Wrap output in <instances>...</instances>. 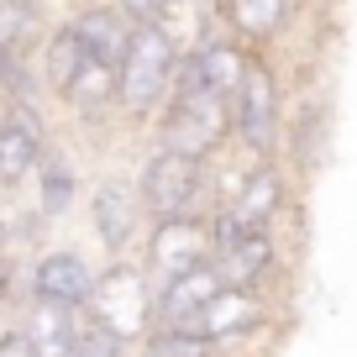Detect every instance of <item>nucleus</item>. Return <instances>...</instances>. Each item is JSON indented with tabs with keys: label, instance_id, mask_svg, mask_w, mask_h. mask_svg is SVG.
I'll use <instances>...</instances> for the list:
<instances>
[{
	"label": "nucleus",
	"instance_id": "1",
	"mask_svg": "<svg viewBox=\"0 0 357 357\" xmlns=\"http://www.w3.org/2000/svg\"><path fill=\"white\" fill-rule=\"evenodd\" d=\"M153 147H168V153H184L195 163H211L215 153L231 147V116H226V100H215L211 89L200 84L190 58H178L174 89H168L163 111L153 116Z\"/></svg>",
	"mask_w": 357,
	"mask_h": 357
},
{
	"label": "nucleus",
	"instance_id": "2",
	"mask_svg": "<svg viewBox=\"0 0 357 357\" xmlns=\"http://www.w3.org/2000/svg\"><path fill=\"white\" fill-rule=\"evenodd\" d=\"M178 58L184 53L168 43L163 26H132L116 58V116L126 126H153V116L163 111L168 89H174Z\"/></svg>",
	"mask_w": 357,
	"mask_h": 357
},
{
	"label": "nucleus",
	"instance_id": "3",
	"mask_svg": "<svg viewBox=\"0 0 357 357\" xmlns=\"http://www.w3.org/2000/svg\"><path fill=\"white\" fill-rule=\"evenodd\" d=\"M132 184H137L147 226L174 221V215H211L215 211V168L195 163V158H184V153H168V147L142 153Z\"/></svg>",
	"mask_w": 357,
	"mask_h": 357
},
{
	"label": "nucleus",
	"instance_id": "4",
	"mask_svg": "<svg viewBox=\"0 0 357 357\" xmlns=\"http://www.w3.org/2000/svg\"><path fill=\"white\" fill-rule=\"evenodd\" d=\"M226 116H231V142L247 153V163L279 158L289 111H284V79H279V68H273L268 53H252L236 95L226 100Z\"/></svg>",
	"mask_w": 357,
	"mask_h": 357
},
{
	"label": "nucleus",
	"instance_id": "5",
	"mask_svg": "<svg viewBox=\"0 0 357 357\" xmlns=\"http://www.w3.org/2000/svg\"><path fill=\"white\" fill-rule=\"evenodd\" d=\"M289 211V168L279 158H263V163H247V174L236 178V190L215 205L205 221H211V247L221 252L226 242L252 231H273ZM211 252V257H215Z\"/></svg>",
	"mask_w": 357,
	"mask_h": 357
},
{
	"label": "nucleus",
	"instance_id": "6",
	"mask_svg": "<svg viewBox=\"0 0 357 357\" xmlns=\"http://www.w3.org/2000/svg\"><path fill=\"white\" fill-rule=\"evenodd\" d=\"M84 321L95 331L116 336L121 347H137L153 331V284H147L137 257H116V263L95 268V289L84 300Z\"/></svg>",
	"mask_w": 357,
	"mask_h": 357
},
{
	"label": "nucleus",
	"instance_id": "7",
	"mask_svg": "<svg viewBox=\"0 0 357 357\" xmlns=\"http://www.w3.org/2000/svg\"><path fill=\"white\" fill-rule=\"evenodd\" d=\"M211 221L205 215H174V221H153L142 231V273L153 284V294L163 284L184 279L195 268L211 263Z\"/></svg>",
	"mask_w": 357,
	"mask_h": 357
},
{
	"label": "nucleus",
	"instance_id": "8",
	"mask_svg": "<svg viewBox=\"0 0 357 357\" xmlns=\"http://www.w3.org/2000/svg\"><path fill=\"white\" fill-rule=\"evenodd\" d=\"M89 226H95L100 247L111 252V263L116 257H132V247L142 242V231H147V215H142L132 174L95 178V190H89Z\"/></svg>",
	"mask_w": 357,
	"mask_h": 357
},
{
	"label": "nucleus",
	"instance_id": "9",
	"mask_svg": "<svg viewBox=\"0 0 357 357\" xmlns=\"http://www.w3.org/2000/svg\"><path fill=\"white\" fill-rule=\"evenodd\" d=\"M268 315H273V305H268L263 289H221L190 326H184V336H195V342H205L211 352H221V347H231V342L257 336L268 326Z\"/></svg>",
	"mask_w": 357,
	"mask_h": 357
},
{
	"label": "nucleus",
	"instance_id": "10",
	"mask_svg": "<svg viewBox=\"0 0 357 357\" xmlns=\"http://www.w3.org/2000/svg\"><path fill=\"white\" fill-rule=\"evenodd\" d=\"M47 147H53V137H47L43 105H6L0 111V190L32 184Z\"/></svg>",
	"mask_w": 357,
	"mask_h": 357
},
{
	"label": "nucleus",
	"instance_id": "11",
	"mask_svg": "<svg viewBox=\"0 0 357 357\" xmlns=\"http://www.w3.org/2000/svg\"><path fill=\"white\" fill-rule=\"evenodd\" d=\"M26 300H47V305H68V310H84L89 289H95V268L79 247H43L26 273Z\"/></svg>",
	"mask_w": 357,
	"mask_h": 357
},
{
	"label": "nucleus",
	"instance_id": "12",
	"mask_svg": "<svg viewBox=\"0 0 357 357\" xmlns=\"http://www.w3.org/2000/svg\"><path fill=\"white\" fill-rule=\"evenodd\" d=\"M211 263L226 279V289H263V284L279 273V231L236 236V242H226Z\"/></svg>",
	"mask_w": 357,
	"mask_h": 357
},
{
	"label": "nucleus",
	"instance_id": "13",
	"mask_svg": "<svg viewBox=\"0 0 357 357\" xmlns=\"http://www.w3.org/2000/svg\"><path fill=\"white\" fill-rule=\"evenodd\" d=\"M58 105H63L74 121H84V126H105L116 116V63L84 53L79 74L68 79L63 95H58Z\"/></svg>",
	"mask_w": 357,
	"mask_h": 357
},
{
	"label": "nucleus",
	"instance_id": "14",
	"mask_svg": "<svg viewBox=\"0 0 357 357\" xmlns=\"http://www.w3.org/2000/svg\"><path fill=\"white\" fill-rule=\"evenodd\" d=\"M215 16H221V32H231L242 47L263 53V47L279 43V32L294 22V0H221Z\"/></svg>",
	"mask_w": 357,
	"mask_h": 357
},
{
	"label": "nucleus",
	"instance_id": "15",
	"mask_svg": "<svg viewBox=\"0 0 357 357\" xmlns=\"http://www.w3.org/2000/svg\"><path fill=\"white\" fill-rule=\"evenodd\" d=\"M221 289H226V279L215 273V263H205V268H195V273H184V279L163 284V289L153 294V326H163V331H184V326H190Z\"/></svg>",
	"mask_w": 357,
	"mask_h": 357
},
{
	"label": "nucleus",
	"instance_id": "16",
	"mask_svg": "<svg viewBox=\"0 0 357 357\" xmlns=\"http://www.w3.org/2000/svg\"><path fill=\"white\" fill-rule=\"evenodd\" d=\"M184 58L195 63L200 84L211 89L215 100H231L236 84H242V74H247V63H252V47H242L231 32H211L195 53H184Z\"/></svg>",
	"mask_w": 357,
	"mask_h": 357
},
{
	"label": "nucleus",
	"instance_id": "17",
	"mask_svg": "<svg viewBox=\"0 0 357 357\" xmlns=\"http://www.w3.org/2000/svg\"><path fill=\"white\" fill-rule=\"evenodd\" d=\"M22 336L37 357H68L79 342V326H84V310H68V305H47V300H26L22 310Z\"/></svg>",
	"mask_w": 357,
	"mask_h": 357
},
{
	"label": "nucleus",
	"instance_id": "18",
	"mask_svg": "<svg viewBox=\"0 0 357 357\" xmlns=\"http://www.w3.org/2000/svg\"><path fill=\"white\" fill-rule=\"evenodd\" d=\"M32 195H37V215L43 221H63L79 200V163L63 153V147H47L43 163L32 174Z\"/></svg>",
	"mask_w": 357,
	"mask_h": 357
},
{
	"label": "nucleus",
	"instance_id": "19",
	"mask_svg": "<svg viewBox=\"0 0 357 357\" xmlns=\"http://www.w3.org/2000/svg\"><path fill=\"white\" fill-rule=\"evenodd\" d=\"M68 26H74V37L84 43V53H89V58H105V63H116V58H121V47H126V37H132L126 16L116 11L111 0L74 11V16H68Z\"/></svg>",
	"mask_w": 357,
	"mask_h": 357
},
{
	"label": "nucleus",
	"instance_id": "20",
	"mask_svg": "<svg viewBox=\"0 0 357 357\" xmlns=\"http://www.w3.org/2000/svg\"><path fill=\"white\" fill-rule=\"evenodd\" d=\"M79 63H84V43L74 37V26L68 22H58V26H47V37L37 43V79H43V89L47 95H63V84L79 74Z\"/></svg>",
	"mask_w": 357,
	"mask_h": 357
},
{
	"label": "nucleus",
	"instance_id": "21",
	"mask_svg": "<svg viewBox=\"0 0 357 357\" xmlns=\"http://www.w3.org/2000/svg\"><path fill=\"white\" fill-rule=\"evenodd\" d=\"M43 37V0H0V58H32Z\"/></svg>",
	"mask_w": 357,
	"mask_h": 357
},
{
	"label": "nucleus",
	"instance_id": "22",
	"mask_svg": "<svg viewBox=\"0 0 357 357\" xmlns=\"http://www.w3.org/2000/svg\"><path fill=\"white\" fill-rule=\"evenodd\" d=\"M132 357H215V352L205 342H195V336H184V331H163V326H153V331L132 347Z\"/></svg>",
	"mask_w": 357,
	"mask_h": 357
},
{
	"label": "nucleus",
	"instance_id": "23",
	"mask_svg": "<svg viewBox=\"0 0 357 357\" xmlns=\"http://www.w3.org/2000/svg\"><path fill=\"white\" fill-rule=\"evenodd\" d=\"M68 357H132V347H121L116 336H105V331H95V326H79V342H74V352Z\"/></svg>",
	"mask_w": 357,
	"mask_h": 357
},
{
	"label": "nucleus",
	"instance_id": "24",
	"mask_svg": "<svg viewBox=\"0 0 357 357\" xmlns=\"http://www.w3.org/2000/svg\"><path fill=\"white\" fill-rule=\"evenodd\" d=\"M111 6L126 16V26H158V16L168 11V0H111Z\"/></svg>",
	"mask_w": 357,
	"mask_h": 357
},
{
	"label": "nucleus",
	"instance_id": "25",
	"mask_svg": "<svg viewBox=\"0 0 357 357\" xmlns=\"http://www.w3.org/2000/svg\"><path fill=\"white\" fill-rule=\"evenodd\" d=\"M0 357H37L32 347H26L22 326H0Z\"/></svg>",
	"mask_w": 357,
	"mask_h": 357
},
{
	"label": "nucleus",
	"instance_id": "26",
	"mask_svg": "<svg viewBox=\"0 0 357 357\" xmlns=\"http://www.w3.org/2000/svg\"><path fill=\"white\" fill-rule=\"evenodd\" d=\"M11 289H16V257L11 247H0V300H11Z\"/></svg>",
	"mask_w": 357,
	"mask_h": 357
},
{
	"label": "nucleus",
	"instance_id": "27",
	"mask_svg": "<svg viewBox=\"0 0 357 357\" xmlns=\"http://www.w3.org/2000/svg\"><path fill=\"white\" fill-rule=\"evenodd\" d=\"M0 310H6V300H0Z\"/></svg>",
	"mask_w": 357,
	"mask_h": 357
},
{
	"label": "nucleus",
	"instance_id": "28",
	"mask_svg": "<svg viewBox=\"0 0 357 357\" xmlns=\"http://www.w3.org/2000/svg\"><path fill=\"white\" fill-rule=\"evenodd\" d=\"M215 6H221V0H215Z\"/></svg>",
	"mask_w": 357,
	"mask_h": 357
},
{
	"label": "nucleus",
	"instance_id": "29",
	"mask_svg": "<svg viewBox=\"0 0 357 357\" xmlns=\"http://www.w3.org/2000/svg\"><path fill=\"white\" fill-rule=\"evenodd\" d=\"M215 357H221V352H215Z\"/></svg>",
	"mask_w": 357,
	"mask_h": 357
}]
</instances>
